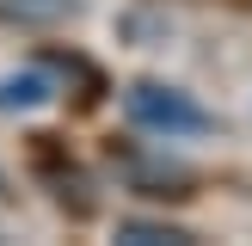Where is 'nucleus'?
Instances as JSON below:
<instances>
[{
    "instance_id": "2",
    "label": "nucleus",
    "mask_w": 252,
    "mask_h": 246,
    "mask_svg": "<svg viewBox=\"0 0 252 246\" xmlns=\"http://www.w3.org/2000/svg\"><path fill=\"white\" fill-rule=\"evenodd\" d=\"M117 240H129V246H191V234L166 228V221H123Z\"/></svg>"
},
{
    "instance_id": "3",
    "label": "nucleus",
    "mask_w": 252,
    "mask_h": 246,
    "mask_svg": "<svg viewBox=\"0 0 252 246\" xmlns=\"http://www.w3.org/2000/svg\"><path fill=\"white\" fill-rule=\"evenodd\" d=\"M74 0H6V19H68Z\"/></svg>"
},
{
    "instance_id": "1",
    "label": "nucleus",
    "mask_w": 252,
    "mask_h": 246,
    "mask_svg": "<svg viewBox=\"0 0 252 246\" xmlns=\"http://www.w3.org/2000/svg\"><path fill=\"white\" fill-rule=\"evenodd\" d=\"M123 117L135 123V129L148 135H203L209 129V111L197 105V98H185L179 86H160V80H135L123 86Z\"/></svg>"
}]
</instances>
